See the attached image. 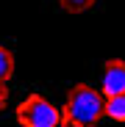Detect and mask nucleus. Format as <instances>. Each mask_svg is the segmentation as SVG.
<instances>
[{
    "label": "nucleus",
    "instance_id": "obj_7",
    "mask_svg": "<svg viewBox=\"0 0 125 127\" xmlns=\"http://www.w3.org/2000/svg\"><path fill=\"white\" fill-rule=\"evenodd\" d=\"M6 99H8V91H6V86H3V83H0V108L6 105Z\"/></svg>",
    "mask_w": 125,
    "mask_h": 127
},
{
    "label": "nucleus",
    "instance_id": "obj_5",
    "mask_svg": "<svg viewBox=\"0 0 125 127\" xmlns=\"http://www.w3.org/2000/svg\"><path fill=\"white\" fill-rule=\"evenodd\" d=\"M11 75H14V55L6 47H0V83H6Z\"/></svg>",
    "mask_w": 125,
    "mask_h": 127
},
{
    "label": "nucleus",
    "instance_id": "obj_1",
    "mask_svg": "<svg viewBox=\"0 0 125 127\" xmlns=\"http://www.w3.org/2000/svg\"><path fill=\"white\" fill-rule=\"evenodd\" d=\"M103 116H106V99L100 97L97 89L86 86V83H78L70 91L61 119L67 127H95Z\"/></svg>",
    "mask_w": 125,
    "mask_h": 127
},
{
    "label": "nucleus",
    "instance_id": "obj_4",
    "mask_svg": "<svg viewBox=\"0 0 125 127\" xmlns=\"http://www.w3.org/2000/svg\"><path fill=\"white\" fill-rule=\"evenodd\" d=\"M106 116H111L117 122H125V94L106 97Z\"/></svg>",
    "mask_w": 125,
    "mask_h": 127
},
{
    "label": "nucleus",
    "instance_id": "obj_2",
    "mask_svg": "<svg viewBox=\"0 0 125 127\" xmlns=\"http://www.w3.org/2000/svg\"><path fill=\"white\" fill-rule=\"evenodd\" d=\"M17 122L22 127H58V124H64L61 111L56 105H50L42 94H31V97H25L19 102Z\"/></svg>",
    "mask_w": 125,
    "mask_h": 127
},
{
    "label": "nucleus",
    "instance_id": "obj_3",
    "mask_svg": "<svg viewBox=\"0 0 125 127\" xmlns=\"http://www.w3.org/2000/svg\"><path fill=\"white\" fill-rule=\"evenodd\" d=\"M103 94H125V61H106L103 66Z\"/></svg>",
    "mask_w": 125,
    "mask_h": 127
},
{
    "label": "nucleus",
    "instance_id": "obj_6",
    "mask_svg": "<svg viewBox=\"0 0 125 127\" xmlns=\"http://www.w3.org/2000/svg\"><path fill=\"white\" fill-rule=\"evenodd\" d=\"M61 6H64L67 11H86V8H92L97 0H58Z\"/></svg>",
    "mask_w": 125,
    "mask_h": 127
}]
</instances>
